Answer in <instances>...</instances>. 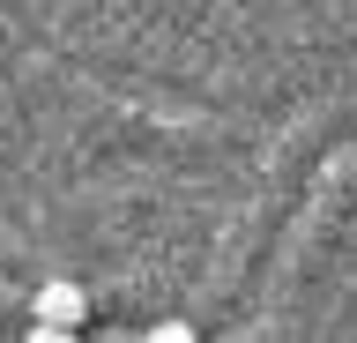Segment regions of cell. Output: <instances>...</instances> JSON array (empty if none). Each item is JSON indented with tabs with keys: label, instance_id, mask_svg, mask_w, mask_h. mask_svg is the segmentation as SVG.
<instances>
[{
	"label": "cell",
	"instance_id": "6da1fadb",
	"mask_svg": "<svg viewBox=\"0 0 357 343\" xmlns=\"http://www.w3.org/2000/svg\"><path fill=\"white\" fill-rule=\"evenodd\" d=\"M82 321H89V291L67 284V276H52L38 291V328H82Z\"/></svg>",
	"mask_w": 357,
	"mask_h": 343
},
{
	"label": "cell",
	"instance_id": "7a4b0ae2",
	"mask_svg": "<svg viewBox=\"0 0 357 343\" xmlns=\"http://www.w3.org/2000/svg\"><path fill=\"white\" fill-rule=\"evenodd\" d=\"M142 343H201V336H194V328H186V321H156V328H149V336H142Z\"/></svg>",
	"mask_w": 357,
	"mask_h": 343
},
{
	"label": "cell",
	"instance_id": "3957f363",
	"mask_svg": "<svg viewBox=\"0 0 357 343\" xmlns=\"http://www.w3.org/2000/svg\"><path fill=\"white\" fill-rule=\"evenodd\" d=\"M22 343H75V328H30Z\"/></svg>",
	"mask_w": 357,
	"mask_h": 343
}]
</instances>
